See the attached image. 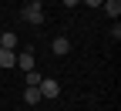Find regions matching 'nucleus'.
Instances as JSON below:
<instances>
[{
    "instance_id": "obj_1",
    "label": "nucleus",
    "mask_w": 121,
    "mask_h": 111,
    "mask_svg": "<svg viewBox=\"0 0 121 111\" xmlns=\"http://www.w3.org/2000/svg\"><path fill=\"white\" fill-rule=\"evenodd\" d=\"M20 17L27 20V24H44V4L40 0H34V4H24V10H20Z\"/></svg>"
},
{
    "instance_id": "obj_2",
    "label": "nucleus",
    "mask_w": 121,
    "mask_h": 111,
    "mask_svg": "<svg viewBox=\"0 0 121 111\" xmlns=\"http://www.w3.org/2000/svg\"><path fill=\"white\" fill-rule=\"evenodd\" d=\"M37 91H40V98H57V94H60V81H54V77H44V81L37 84Z\"/></svg>"
},
{
    "instance_id": "obj_3",
    "label": "nucleus",
    "mask_w": 121,
    "mask_h": 111,
    "mask_svg": "<svg viewBox=\"0 0 121 111\" xmlns=\"http://www.w3.org/2000/svg\"><path fill=\"white\" fill-rule=\"evenodd\" d=\"M17 67L27 74V71H34V51H27V47H24V51L17 54Z\"/></svg>"
},
{
    "instance_id": "obj_4",
    "label": "nucleus",
    "mask_w": 121,
    "mask_h": 111,
    "mask_svg": "<svg viewBox=\"0 0 121 111\" xmlns=\"http://www.w3.org/2000/svg\"><path fill=\"white\" fill-rule=\"evenodd\" d=\"M0 67H17V51H7V47H0Z\"/></svg>"
},
{
    "instance_id": "obj_5",
    "label": "nucleus",
    "mask_w": 121,
    "mask_h": 111,
    "mask_svg": "<svg viewBox=\"0 0 121 111\" xmlns=\"http://www.w3.org/2000/svg\"><path fill=\"white\" fill-rule=\"evenodd\" d=\"M51 51H54L57 57H64V54L71 51V40H67V37H54V44H51Z\"/></svg>"
},
{
    "instance_id": "obj_6",
    "label": "nucleus",
    "mask_w": 121,
    "mask_h": 111,
    "mask_svg": "<svg viewBox=\"0 0 121 111\" xmlns=\"http://www.w3.org/2000/svg\"><path fill=\"white\" fill-rule=\"evenodd\" d=\"M0 47H7V51H17V34H13V30H4V34H0Z\"/></svg>"
},
{
    "instance_id": "obj_7",
    "label": "nucleus",
    "mask_w": 121,
    "mask_h": 111,
    "mask_svg": "<svg viewBox=\"0 0 121 111\" xmlns=\"http://www.w3.org/2000/svg\"><path fill=\"white\" fill-rule=\"evenodd\" d=\"M101 7H104V13H108L111 20H118V13H121V0H104Z\"/></svg>"
},
{
    "instance_id": "obj_8",
    "label": "nucleus",
    "mask_w": 121,
    "mask_h": 111,
    "mask_svg": "<svg viewBox=\"0 0 121 111\" xmlns=\"http://www.w3.org/2000/svg\"><path fill=\"white\" fill-rule=\"evenodd\" d=\"M24 101H27V104H40L44 98H40V91H37V88H24Z\"/></svg>"
},
{
    "instance_id": "obj_9",
    "label": "nucleus",
    "mask_w": 121,
    "mask_h": 111,
    "mask_svg": "<svg viewBox=\"0 0 121 111\" xmlns=\"http://www.w3.org/2000/svg\"><path fill=\"white\" fill-rule=\"evenodd\" d=\"M40 81H44V74H37V71H27V81H24V84H27V88H37Z\"/></svg>"
},
{
    "instance_id": "obj_10",
    "label": "nucleus",
    "mask_w": 121,
    "mask_h": 111,
    "mask_svg": "<svg viewBox=\"0 0 121 111\" xmlns=\"http://www.w3.org/2000/svg\"><path fill=\"white\" fill-rule=\"evenodd\" d=\"M111 40H114V44L121 40V27H118V20H114V27H111Z\"/></svg>"
},
{
    "instance_id": "obj_11",
    "label": "nucleus",
    "mask_w": 121,
    "mask_h": 111,
    "mask_svg": "<svg viewBox=\"0 0 121 111\" xmlns=\"http://www.w3.org/2000/svg\"><path fill=\"white\" fill-rule=\"evenodd\" d=\"M81 4H87V7H101L104 0H81Z\"/></svg>"
},
{
    "instance_id": "obj_12",
    "label": "nucleus",
    "mask_w": 121,
    "mask_h": 111,
    "mask_svg": "<svg viewBox=\"0 0 121 111\" xmlns=\"http://www.w3.org/2000/svg\"><path fill=\"white\" fill-rule=\"evenodd\" d=\"M60 4H64V7H78L81 0H60Z\"/></svg>"
}]
</instances>
